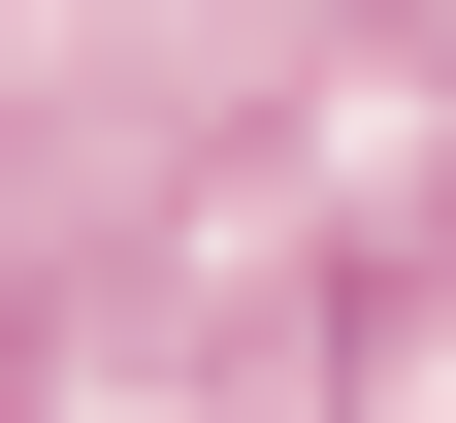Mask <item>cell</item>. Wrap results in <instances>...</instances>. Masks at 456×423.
Returning <instances> with one entry per match:
<instances>
[{
    "instance_id": "6da1fadb",
    "label": "cell",
    "mask_w": 456,
    "mask_h": 423,
    "mask_svg": "<svg viewBox=\"0 0 456 423\" xmlns=\"http://www.w3.org/2000/svg\"><path fill=\"white\" fill-rule=\"evenodd\" d=\"M326 423H456V228H424V261H359V326H326Z\"/></svg>"
}]
</instances>
